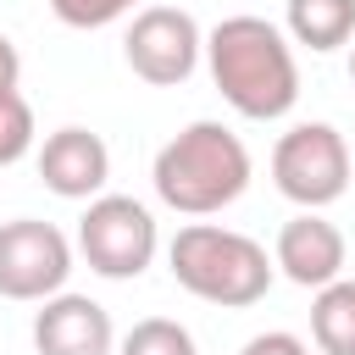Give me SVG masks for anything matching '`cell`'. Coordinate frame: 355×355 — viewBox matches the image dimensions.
Masks as SVG:
<instances>
[{
	"mask_svg": "<svg viewBox=\"0 0 355 355\" xmlns=\"http://www.w3.org/2000/svg\"><path fill=\"white\" fill-rule=\"evenodd\" d=\"M205 67L222 100L250 122H277L300 100V61L277 22L266 17H222L205 33Z\"/></svg>",
	"mask_w": 355,
	"mask_h": 355,
	"instance_id": "6da1fadb",
	"label": "cell"
},
{
	"mask_svg": "<svg viewBox=\"0 0 355 355\" xmlns=\"http://www.w3.org/2000/svg\"><path fill=\"white\" fill-rule=\"evenodd\" d=\"M155 200L178 216H216L250 189V150L233 128L200 116L155 150Z\"/></svg>",
	"mask_w": 355,
	"mask_h": 355,
	"instance_id": "7a4b0ae2",
	"label": "cell"
},
{
	"mask_svg": "<svg viewBox=\"0 0 355 355\" xmlns=\"http://www.w3.org/2000/svg\"><path fill=\"white\" fill-rule=\"evenodd\" d=\"M166 266L178 277V288H189L205 305L222 311H244L255 300H266L277 261L266 255V244H255L239 227H216V222H189L178 227V239L166 244Z\"/></svg>",
	"mask_w": 355,
	"mask_h": 355,
	"instance_id": "3957f363",
	"label": "cell"
},
{
	"mask_svg": "<svg viewBox=\"0 0 355 355\" xmlns=\"http://www.w3.org/2000/svg\"><path fill=\"white\" fill-rule=\"evenodd\" d=\"M155 250H161V227L150 205H139L133 194H94L89 211L78 216V255L89 261V272L111 283L144 277Z\"/></svg>",
	"mask_w": 355,
	"mask_h": 355,
	"instance_id": "277c9868",
	"label": "cell"
},
{
	"mask_svg": "<svg viewBox=\"0 0 355 355\" xmlns=\"http://www.w3.org/2000/svg\"><path fill=\"white\" fill-rule=\"evenodd\" d=\"M349 172H355V155H349V144L333 122H294L272 144V183L300 211L333 205L349 189Z\"/></svg>",
	"mask_w": 355,
	"mask_h": 355,
	"instance_id": "5b68a950",
	"label": "cell"
},
{
	"mask_svg": "<svg viewBox=\"0 0 355 355\" xmlns=\"http://www.w3.org/2000/svg\"><path fill=\"white\" fill-rule=\"evenodd\" d=\"M72 277V239L55 222H0V300H50Z\"/></svg>",
	"mask_w": 355,
	"mask_h": 355,
	"instance_id": "8992f818",
	"label": "cell"
},
{
	"mask_svg": "<svg viewBox=\"0 0 355 355\" xmlns=\"http://www.w3.org/2000/svg\"><path fill=\"white\" fill-rule=\"evenodd\" d=\"M122 55L133 67V78L155 83V89H178L194 78L200 55H205V33L189 11L178 6H144L133 22H128V39H122Z\"/></svg>",
	"mask_w": 355,
	"mask_h": 355,
	"instance_id": "52a82bcc",
	"label": "cell"
},
{
	"mask_svg": "<svg viewBox=\"0 0 355 355\" xmlns=\"http://www.w3.org/2000/svg\"><path fill=\"white\" fill-rule=\"evenodd\" d=\"M33 349L39 355H111L116 349V327L111 311L89 294H50L33 311Z\"/></svg>",
	"mask_w": 355,
	"mask_h": 355,
	"instance_id": "ba28073f",
	"label": "cell"
},
{
	"mask_svg": "<svg viewBox=\"0 0 355 355\" xmlns=\"http://www.w3.org/2000/svg\"><path fill=\"white\" fill-rule=\"evenodd\" d=\"M344 233L322 216V211H300L277 227V244H272V261L288 283L300 288H327L333 277H344Z\"/></svg>",
	"mask_w": 355,
	"mask_h": 355,
	"instance_id": "9c48e42d",
	"label": "cell"
},
{
	"mask_svg": "<svg viewBox=\"0 0 355 355\" xmlns=\"http://www.w3.org/2000/svg\"><path fill=\"white\" fill-rule=\"evenodd\" d=\"M39 178L50 194L61 200H94L105 194V178H111V150L100 133L89 128H55L39 150Z\"/></svg>",
	"mask_w": 355,
	"mask_h": 355,
	"instance_id": "30bf717a",
	"label": "cell"
},
{
	"mask_svg": "<svg viewBox=\"0 0 355 355\" xmlns=\"http://www.w3.org/2000/svg\"><path fill=\"white\" fill-rule=\"evenodd\" d=\"M283 28H288L294 44L327 55V50L355 39V0H288L283 6Z\"/></svg>",
	"mask_w": 355,
	"mask_h": 355,
	"instance_id": "8fae6325",
	"label": "cell"
},
{
	"mask_svg": "<svg viewBox=\"0 0 355 355\" xmlns=\"http://www.w3.org/2000/svg\"><path fill=\"white\" fill-rule=\"evenodd\" d=\"M311 338L322 355H355V277H333L311 300Z\"/></svg>",
	"mask_w": 355,
	"mask_h": 355,
	"instance_id": "7c38bea8",
	"label": "cell"
},
{
	"mask_svg": "<svg viewBox=\"0 0 355 355\" xmlns=\"http://www.w3.org/2000/svg\"><path fill=\"white\" fill-rule=\"evenodd\" d=\"M116 355H200V349H194V333H189L183 322H172V316H144V322H133V327L122 333Z\"/></svg>",
	"mask_w": 355,
	"mask_h": 355,
	"instance_id": "4fadbf2b",
	"label": "cell"
},
{
	"mask_svg": "<svg viewBox=\"0 0 355 355\" xmlns=\"http://www.w3.org/2000/svg\"><path fill=\"white\" fill-rule=\"evenodd\" d=\"M28 150H33V105L17 89H6L0 94V166H17Z\"/></svg>",
	"mask_w": 355,
	"mask_h": 355,
	"instance_id": "5bb4252c",
	"label": "cell"
},
{
	"mask_svg": "<svg viewBox=\"0 0 355 355\" xmlns=\"http://www.w3.org/2000/svg\"><path fill=\"white\" fill-rule=\"evenodd\" d=\"M133 6H144V0H50V11H55V22H67V28H111V22H122Z\"/></svg>",
	"mask_w": 355,
	"mask_h": 355,
	"instance_id": "9a60e30c",
	"label": "cell"
},
{
	"mask_svg": "<svg viewBox=\"0 0 355 355\" xmlns=\"http://www.w3.org/2000/svg\"><path fill=\"white\" fill-rule=\"evenodd\" d=\"M239 355H311V344L300 338V333H283V327H272V333H255Z\"/></svg>",
	"mask_w": 355,
	"mask_h": 355,
	"instance_id": "2e32d148",
	"label": "cell"
},
{
	"mask_svg": "<svg viewBox=\"0 0 355 355\" xmlns=\"http://www.w3.org/2000/svg\"><path fill=\"white\" fill-rule=\"evenodd\" d=\"M17 78H22V55H17V44L0 33V94L17 89Z\"/></svg>",
	"mask_w": 355,
	"mask_h": 355,
	"instance_id": "e0dca14e",
	"label": "cell"
},
{
	"mask_svg": "<svg viewBox=\"0 0 355 355\" xmlns=\"http://www.w3.org/2000/svg\"><path fill=\"white\" fill-rule=\"evenodd\" d=\"M349 83H355V44H349Z\"/></svg>",
	"mask_w": 355,
	"mask_h": 355,
	"instance_id": "ac0fdd59",
	"label": "cell"
}]
</instances>
